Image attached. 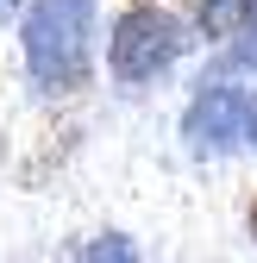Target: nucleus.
Returning <instances> with one entry per match:
<instances>
[{
	"instance_id": "obj_1",
	"label": "nucleus",
	"mask_w": 257,
	"mask_h": 263,
	"mask_svg": "<svg viewBox=\"0 0 257 263\" xmlns=\"http://www.w3.org/2000/svg\"><path fill=\"white\" fill-rule=\"evenodd\" d=\"M94 0H31L19 44H25V69L44 94H76L94 76Z\"/></svg>"
},
{
	"instance_id": "obj_2",
	"label": "nucleus",
	"mask_w": 257,
	"mask_h": 263,
	"mask_svg": "<svg viewBox=\"0 0 257 263\" xmlns=\"http://www.w3.org/2000/svg\"><path fill=\"white\" fill-rule=\"evenodd\" d=\"M182 50H188V25L170 7H157V0H132L113 19V31H107V69L125 88L132 82H157Z\"/></svg>"
},
{
	"instance_id": "obj_3",
	"label": "nucleus",
	"mask_w": 257,
	"mask_h": 263,
	"mask_svg": "<svg viewBox=\"0 0 257 263\" xmlns=\"http://www.w3.org/2000/svg\"><path fill=\"white\" fill-rule=\"evenodd\" d=\"M182 138H188V151H201V157L232 151L245 138V88H232V82H201V94L188 101Z\"/></svg>"
},
{
	"instance_id": "obj_4",
	"label": "nucleus",
	"mask_w": 257,
	"mask_h": 263,
	"mask_svg": "<svg viewBox=\"0 0 257 263\" xmlns=\"http://www.w3.org/2000/svg\"><path fill=\"white\" fill-rule=\"evenodd\" d=\"M251 19H257V0H195L201 38H238Z\"/></svg>"
},
{
	"instance_id": "obj_5",
	"label": "nucleus",
	"mask_w": 257,
	"mask_h": 263,
	"mask_svg": "<svg viewBox=\"0 0 257 263\" xmlns=\"http://www.w3.org/2000/svg\"><path fill=\"white\" fill-rule=\"evenodd\" d=\"M88 263H138V251H132V238H119V232H107L101 245L88 251Z\"/></svg>"
},
{
	"instance_id": "obj_6",
	"label": "nucleus",
	"mask_w": 257,
	"mask_h": 263,
	"mask_svg": "<svg viewBox=\"0 0 257 263\" xmlns=\"http://www.w3.org/2000/svg\"><path fill=\"white\" fill-rule=\"evenodd\" d=\"M232 63H238V69H257V19L238 31V44H232Z\"/></svg>"
},
{
	"instance_id": "obj_7",
	"label": "nucleus",
	"mask_w": 257,
	"mask_h": 263,
	"mask_svg": "<svg viewBox=\"0 0 257 263\" xmlns=\"http://www.w3.org/2000/svg\"><path fill=\"white\" fill-rule=\"evenodd\" d=\"M245 144L257 151V101H245Z\"/></svg>"
},
{
	"instance_id": "obj_8",
	"label": "nucleus",
	"mask_w": 257,
	"mask_h": 263,
	"mask_svg": "<svg viewBox=\"0 0 257 263\" xmlns=\"http://www.w3.org/2000/svg\"><path fill=\"white\" fill-rule=\"evenodd\" d=\"M7 13H13V0H0V25H7Z\"/></svg>"
},
{
	"instance_id": "obj_9",
	"label": "nucleus",
	"mask_w": 257,
	"mask_h": 263,
	"mask_svg": "<svg viewBox=\"0 0 257 263\" xmlns=\"http://www.w3.org/2000/svg\"><path fill=\"white\" fill-rule=\"evenodd\" d=\"M251 238H257V201H251Z\"/></svg>"
}]
</instances>
